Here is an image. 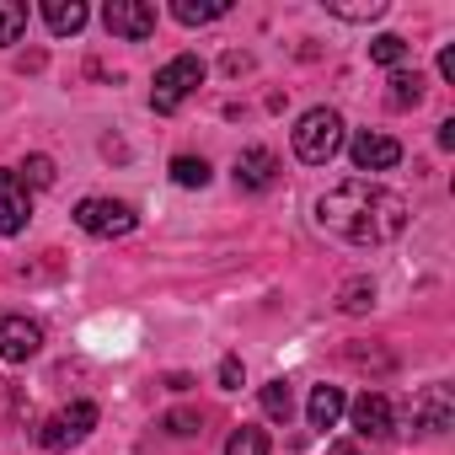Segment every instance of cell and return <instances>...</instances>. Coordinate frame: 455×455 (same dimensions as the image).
Returning a JSON list of instances; mask_svg holds the SVG:
<instances>
[{"mask_svg": "<svg viewBox=\"0 0 455 455\" xmlns=\"http://www.w3.org/2000/svg\"><path fill=\"white\" fill-rule=\"evenodd\" d=\"M343 407H348V402H343V391H338V386H316V391H311L306 418H311V428H322V434H327V428H338Z\"/></svg>", "mask_w": 455, "mask_h": 455, "instance_id": "13", "label": "cell"}, {"mask_svg": "<svg viewBox=\"0 0 455 455\" xmlns=\"http://www.w3.org/2000/svg\"><path fill=\"white\" fill-rule=\"evenodd\" d=\"M274 177H279V161H274V150H268V145H252V150H242V156H236V188L263 193V188H274Z\"/></svg>", "mask_w": 455, "mask_h": 455, "instance_id": "10", "label": "cell"}, {"mask_svg": "<svg viewBox=\"0 0 455 455\" xmlns=\"http://www.w3.org/2000/svg\"><path fill=\"white\" fill-rule=\"evenodd\" d=\"M439 145H444V150H455V118H444V124H439Z\"/></svg>", "mask_w": 455, "mask_h": 455, "instance_id": "28", "label": "cell"}, {"mask_svg": "<svg viewBox=\"0 0 455 455\" xmlns=\"http://www.w3.org/2000/svg\"><path fill=\"white\" fill-rule=\"evenodd\" d=\"M316 225L348 247H386L407 231V198L380 182L348 177L316 198Z\"/></svg>", "mask_w": 455, "mask_h": 455, "instance_id": "1", "label": "cell"}, {"mask_svg": "<svg viewBox=\"0 0 455 455\" xmlns=\"http://www.w3.org/2000/svg\"><path fill=\"white\" fill-rule=\"evenodd\" d=\"M33 220V198H28V182L6 166L0 172V236H22Z\"/></svg>", "mask_w": 455, "mask_h": 455, "instance_id": "8", "label": "cell"}, {"mask_svg": "<svg viewBox=\"0 0 455 455\" xmlns=\"http://www.w3.org/2000/svg\"><path fill=\"white\" fill-rule=\"evenodd\" d=\"M204 86V60L198 54H177L156 70V86H150V108L156 113H177L193 92Z\"/></svg>", "mask_w": 455, "mask_h": 455, "instance_id": "3", "label": "cell"}, {"mask_svg": "<svg viewBox=\"0 0 455 455\" xmlns=\"http://www.w3.org/2000/svg\"><path fill=\"white\" fill-rule=\"evenodd\" d=\"M161 428L182 439V434H198V428H204V418H198V412H166V418H161Z\"/></svg>", "mask_w": 455, "mask_h": 455, "instance_id": "25", "label": "cell"}, {"mask_svg": "<svg viewBox=\"0 0 455 455\" xmlns=\"http://www.w3.org/2000/svg\"><path fill=\"white\" fill-rule=\"evenodd\" d=\"M76 225H81L86 236L113 242V236H129L134 231V209L124 198H81L76 204Z\"/></svg>", "mask_w": 455, "mask_h": 455, "instance_id": "4", "label": "cell"}, {"mask_svg": "<svg viewBox=\"0 0 455 455\" xmlns=\"http://www.w3.org/2000/svg\"><path fill=\"white\" fill-rule=\"evenodd\" d=\"M86 6H81V0H44V22L60 33V38H70V33H81L86 28Z\"/></svg>", "mask_w": 455, "mask_h": 455, "instance_id": "14", "label": "cell"}, {"mask_svg": "<svg viewBox=\"0 0 455 455\" xmlns=\"http://www.w3.org/2000/svg\"><path fill=\"white\" fill-rule=\"evenodd\" d=\"M332 455H364V450H354V444H332Z\"/></svg>", "mask_w": 455, "mask_h": 455, "instance_id": "29", "label": "cell"}, {"mask_svg": "<svg viewBox=\"0 0 455 455\" xmlns=\"http://www.w3.org/2000/svg\"><path fill=\"white\" fill-rule=\"evenodd\" d=\"M338 22H375V17H386V0H364V6H327Z\"/></svg>", "mask_w": 455, "mask_h": 455, "instance_id": "24", "label": "cell"}, {"mask_svg": "<svg viewBox=\"0 0 455 455\" xmlns=\"http://www.w3.org/2000/svg\"><path fill=\"white\" fill-rule=\"evenodd\" d=\"M391 423H396V418H391V402H386L380 391H364V396L354 402V428H359L364 439H386Z\"/></svg>", "mask_w": 455, "mask_h": 455, "instance_id": "12", "label": "cell"}, {"mask_svg": "<svg viewBox=\"0 0 455 455\" xmlns=\"http://www.w3.org/2000/svg\"><path fill=\"white\" fill-rule=\"evenodd\" d=\"M22 33H28V6L22 0H0V49L17 44Z\"/></svg>", "mask_w": 455, "mask_h": 455, "instance_id": "17", "label": "cell"}, {"mask_svg": "<svg viewBox=\"0 0 455 455\" xmlns=\"http://www.w3.org/2000/svg\"><path fill=\"white\" fill-rule=\"evenodd\" d=\"M225 455H268V434L252 428V423H242V428L231 434V444H225Z\"/></svg>", "mask_w": 455, "mask_h": 455, "instance_id": "21", "label": "cell"}, {"mask_svg": "<svg viewBox=\"0 0 455 455\" xmlns=\"http://www.w3.org/2000/svg\"><path fill=\"white\" fill-rule=\"evenodd\" d=\"M439 76H444V81H455V44H444V49H439Z\"/></svg>", "mask_w": 455, "mask_h": 455, "instance_id": "27", "label": "cell"}, {"mask_svg": "<svg viewBox=\"0 0 455 455\" xmlns=\"http://www.w3.org/2000/svg\"><path fill=\"white\" fill-rule=\"evenodd\" d=\"M418 102H423V76H418V70H412V76L396 70V76H391V108H418Z\"/></svg>", "mask_w": 455, "mask_h": 455, "instance_id": "18", "label": "cell"}, {"mask_svg": "<svg viewBox=\"0 0 455 455\" xmlns=\"http://www.w3.org/2000/svg\"><path fill=\"white\" fill-rule=\"evenodd\" d=\"M348 161H354V172H391V166L402 161V145H396L391 134L359 129V134L348 140Z\"/></svg>", "mask_w": 455, "mask_h": 455, "instance_id": "7", "label": "cell"}, {"mask_svg": "<svg viewBox=\"0 0 455 455\" xmlns=\"http://www.w3.org/2000/svg\"><path fill=\"white\" fill-rule=\"evenodd\" d=\"M44 348V327L28 316H0V359L6 364H28Z\"/></svg>", "mask_w": 455, "mask_h": 455, "instance_id": "9", "label": "cell"}, {"mask_svg": "<svg viewBox=\"0 0 455 455\" xmlns=\"http://www.w3.org/2000/svg\"><path fill=\"white\" fill-rule=\"evenodd\" d=\"M225 12H231L225 0H177V6H172V17H177L182 28H204V22H220Z\"/></svg>", "mask_w": 455, "mask_h": 455, "instance_id": "15", "label": "cell"}, {"mask_svg": "<svg viewBox=\"0 0 455 455\" xmlns=\"http://www.w3.org/2000/svg\"><path fill=\"white\" fill-rule=\"evenodd\" d=\"M172 182L177 188H204L209 182V161L204 156H177L172 161Z\"/></svg>", "mask_w": 455, "mask_h": 455, "instance_id": "19", "label": "cell"}, {"mask_svg": "<svg viewBox=\"0 0 455 455\" xmlns=\"http://www.w3.org/2000/svg\"><path fill=\"white\" fill-rule=\"evenodd\" d=\"M450 386H423V396L412 402V423L423 428V434H444L450 428Z\"/></svg>", "mask_w": 455, "mask_h": 455, "instance_id": "11", "label": "cell"}, {"mask_svg": "<svg viewBox=\"0 0 455 455\" xmlns=\"http://www.w3.org/2000/svg\"><path fill=\"white\" fill-rule=\"evenodd\" d=\"M220 386L225 391H242V359H220Z\"/></svg>", "mask_w": 455, "mask_h": 455, "instance_id": "26", "label": "cell"}, {"mask_svg": "<svg viewBox=\"0 0 455 455\" xmlns=\"http://www.w3.org/2000/svg\"><path fill=\"white\" fill-rule=\"evenodd\" d=\"M375 306V279H348L343 290H338V311H348V316H364Z\"/></svg>", "mask_w": 455, "mask_h": 455, "instance_id": "16", "label": "cell"}, {"mask_svg": "<svg viewBox=\"0 0 455 455\" xmlns=\"http://www.w3.org/2000/svg\"><path fill=\"white\" fill-rule=\"evenodd\" d=\"M338 150H343V118H338L332 108L300 113V124H295V156H300L306 166H327Z\"/></svg>", "mask_w": 455, "mask_h": 455, "instance_id": "2", "label": "cell"}, {"mask_svg": "<svg viewBox=\"0 0 455 455\" xmlns=\"http://www.w3.org/2000/svg\"><path fill=\"white\" fill-rule=\"evenodd\" d=\"M102 22L113 38H129V44H145L156 33V6H145V0H108L102 6Z\"/></svg>", "mask_w": 455, "mask_h": 455, "instance_id": "6", "label": "cell"}, {"mask_svg": "<svg viewBox=\"0 0 455 455\" xmlns=\"http://www.w3.org/2000/svg\"><path fill=\"white\" fill-rule=\"evenodd\" d=\"M263 412H268L274 423H290L295 396H290V386H284V380H268V386H263Z\"/></svg>", "mask_w": 455, "mask_h": 455, "instance_id": "20", "label": "cell"}, {"mask_svg": "<svg viewBox=\"0 0 455 455\" xmlns=\"http://www.w3.org/2000/svg\"><path fill=\"white\" fill-rule=\"evenodd\" d=\"M370 60H375V65H386V70H396V65L407 60V44H402L396 33H380V38L370 44Z\"/></svg>", "mask_w": 455, "mask_h": 455, "instance_id": "22", "label": "cell"}, {"mask_svg": "<svg viewBox=\"0 0 455 455\" xmlns=\"http://www.w3.org/2000/svg\"><path fill=\"white\" fill-rule=\"evenodd\" d=\"M17 177H22L28 188H54V161H49V156H28V166H22Z\"/></svg>", "mask_w": 455, "mask_h": 455, "instance_id": "23", "label": "cell"}, {"mask_svg": "<svg viewBox=\"0 0 455 455\" xmlns=\"http://www.w3.org/2000/svg\"><path fill=\"white\" fill-rule=\"evenodd\" d=\"M92 428H97V402H70L65 412L44 418L38 444H44V450H70V444H81Z\"/></svg>", "mask_w": 455, "mask_h": 455, "instance_id": "5", "label": "cell"}]
</instances>
